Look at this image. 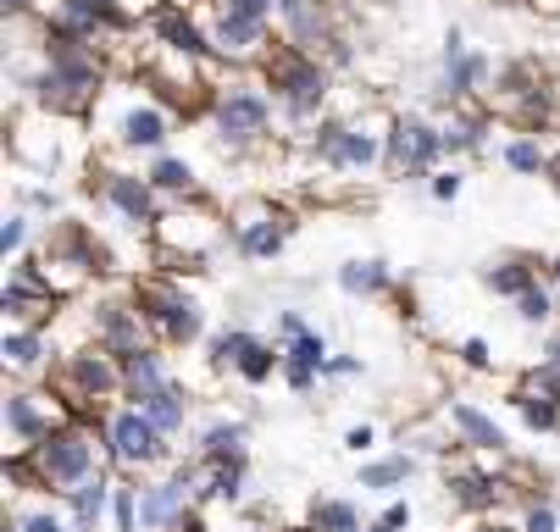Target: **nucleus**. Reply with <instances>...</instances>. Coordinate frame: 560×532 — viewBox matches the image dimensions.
<instances>
[{"instance_id": "nucleus-2", "label": "nucleus", "mask_w": 560, "mask_h": 532, "mask_svg": "<svg viewBox=\"0 0 560 532\" xmlns=\"http://www.w3.org/2000/svg\"><path fill=\"white\" fill-rule=\"evenodd\" d=\"M84 472H90V444L78 433L39 438V477L45 483H84Z\"/></svg>"}, {"instance_id": "nucleus-5", "label": "nucleus", "mask_w": 560, "mask_h": 532, "mask_svg": "<svg viewBox=\"0 0 560 532\" xmlns=\"http://www.w3.org/2000/svg\"><path fill=\"white\" fill-rule=\"evenodd\" d=\"M184 499H189V472H178V483H162L155 494H144L139 499V521L155 527V532H167L184 516Z\"/></svg>"}, {"instance_id": "nucleus-27", "label": "nucleus", "mask_w": 560, "mask_h": 532, "mask_svg": "<svg viewBox=\"0 0 560 532\" xmlns=\"http://www.w3.org/2000/svg\"><path fill=\"white\" fill-rule=\"evenodd\" d=\"M250 344H256V339H245V333H222V339H217V360H245Z\"/></svg>"}, {"instance_id": "nucleus-37", "label": "nucleus", "mask_w": 560, "mask_h": 532, "mask_svg": "<svg viewBox=\"0 0 560 532\" xmlns=\"http://www.w3.org/2000/svg\"><path fill=\"white\" fill-rule=\"evenodd\" d=\"M167 7H178V0H167Z\"/></svg>"}, {"instance_id": "nucleus-31", "label": "nucleus", "mask_w": 560, "mask_h": 532, "mask_svg": "<svg viewBox=\"0 0 560 532\" xmlns=\"http://www.w3.org/2000/svg\"><path fill=\"white\" fill-rule=\"evenodd\" d=\"M0 245H7V250H18V245H23V216H12L7 227H0Z\"/></svg>"}, {"instance_id": "nucleus-1", "label": "nucleus", "mask_w": 560, "mask_h": 532, "mask_svg": "<svg viewBox=\"0 0 560 532\" xmlns=\"http://www.w3.org/2000/svg\"><path fill=\"white\" fill-rule=\"evenodd\" d=\"M272 90L305 117V111H316V101H323V72H316V61L300 56V50H278L272 56Z\"/></svg>"}, {"instance_id": "nucleus-28", "label": "nucleus", "mask_w": 560, "mask_h": 532, "mask_svg": "<svg viewBox=\"0 0 560 532\" xmlns=\"http://www.w3.org/2000/svg\"><path fill=\"white\" fill-rule=\"evenodd\" d=\"M206 494H217V499H233V494H238V466H217Z\"/></svg>"}, {"instance_id": "nucleus-17", "label": "nucleus", "mask_w": 560, "mask_h": 532, "mask_svg": "<svg viewBox=\"0 0 560 532\" xmlns=\"http://www.w3.org/2000/svg\"><path fill=\"white\" fill-rule=\"evenodd\" d=\"M311 521H316V532H355V510H350V505H334V499L316 505Z\"/></svg>"}, {"instance_id": "nucleus-6", "label": "nucleus", "mask_w": 560, "mask_h": 532, "mask_svg": "<svg viewBox=\"0 0 560 532\" xmlns=\"http://www.w3.org/2000/svg\"><path fill=\"white\" fill-rule=\"evenodd\" d=\"M217 122H222V133H233V139H250V133L267 128V101H261V95H228V101L217 106Z\"/></svg>"}, {"instance_id": "nucleus-30", "label": "nucleus", "mask_w": 560, "mask_h": 532, "mask_svg": "<svg viewBox=\"0 0 560 532\" xmlns=\"http://www.w3.org/2000/svg\"><path fill=\"white\" fill-rule=\"evenodd\" d=\"M494 288L500 294H527V272L522 267H505V272H494Z\"/></svg>"}, {"instance_id": "nucleus-9", "label": "nucleus", "mask_w": 560, "mask_h": 532, "mask_svg": "<svg viewBox=\"0 0 560 532\" xmlns=\"http://www.w3.org/2000/svg\"><path fill=\"white\" fill-rule=\"evenodd\" d=\"M316 371H323V339L300 333V339H294V350H289V383H294V389H305Z\"/></svg>"}, {"instance_id": "nucleus-10", "label": "nucleus", "mask_w": 560, "mask_h": 532, "mask_svg": "<svg viewBox=\"0 0 560 532\" xmlns=\"http://www.w3.org/2000/svg\"><path fill=\"white\" fill-rule=\"evenodd\" d=\"M122 377H128V389L139 394V405H144V400H155V394L167 389V383H162V366H155V355H144V350H139V355H128V371H122Z\"/></svg>"}, {"instance_id": "nucleus-21", "label": "nucleus", "mask_w": 560, "mask_h": 532, "mask_svg": "<svg viewBox=\"0 0 560 532\" xmlns=\"http://www.w3.org/2000/svg\"><path fill=\"white\" fill-rule=\"evenodd\" d=\"M238 438H245L238 427H211V433H206V454H211V461H222V454H238Z\"/></svg>"}, {"instance_id": "nucleus-23", "label": "nucleus", "mask_w": 560, "mask_h": 532, "mask_svg": "<svg viewBox=\"0 0 560 532\" xmlns=\"http://www.w3.org/2000/svg\"><path fill=\"white\" fill-rule=\"evenodd\" d=\"M505 162H511L516 173H538V167H544V156H538V144H533V139H516V144L505 150Z\"/></svg>"}, {"instance_id": "nucleus-8", "label": "nucleus", "mask_w": 560, "mask_h": 532, "mask_svg": "<svg viewBox=\"0 0 560 532\" xmlns=\"http://www.w3.org/2000/svg\"><path fill=\"white\" fill-rule=\"evenodd\" d=\"M106 200H112L122 216H133V222H139V216H150V189H144L139 178L112 173V178H106Z\"/></svg>"}, {"instance_id": "nucleus-25", "label": "nucleus", "mask_w": 560, "mask_h": 532, "mask_svg": "<svg viewBox=\"0 0 560 532\" xmlns=\"http://www.w3.org/2000/svg\"><path fill=\"white\" fill-rule=\"evenodd\" d=\"M155 184H162V189H189L195 173H189L184 162H162V167H155Z\"/></svg>"}, {"instance_id": "nucleus-14", "label": "nucleus", "mask_w": 560, "mask_h": 532, "mask_svg": "<svg viewBox=\"0 0 560 532\" xmlns=\"http://www.w3.org/2000/svg\"><path fill=\"white\" fill-rule=\"evenodd\" d=\"M144 416L162 427V433H173V427H184V394H173V389H162L155 400H144Z\"/></svg>"}, {"instance_id": "nucleus-24", "label": "nucleus", "mask_w": 560, "mask_h": 532, "mask_svg": "<svg viewBox=\"0 0 560 532\" xmlns=\"http://www.w3.org/2000/svg\"><path fill=\"white\" fill-rule=\"evenodd\" d=\"M272 360H278V355H272L267 344H250V350H245V360H238V366H245V377H250V383H261V377L272 371Z\"/></svg>"}, {"instance_id": "nucleus-16", "label": "nucleus", "mask_w": 560, "mask_h": 532, "mask_svg": "<svg viewBox=\"0 0 560 532\" xmlns=\"http://www.w3.org/2000/svg\"><path fill=\"white\" fill-rule=\"evenodd\" d=\"M283 17H289V28H294L300 39H316V28H323V17H316L311 0H283Z\"/></svg>"}, {"instance_id": "nucleus-29", "label": "nucleus", "mask_w": 560, "mask_h": 532, "mask_svg": "<svg viewBox=\"0 0 560 532\" xmlns=\"http://www.w3.org/2000/svg\"><path fill=\"white\" fill-rule=\"evenodd\" d=\"M522 317H527V322H544V317H549V294H544V288H527V294H522Z\"/></svg>"}, {"instance_id": "nucleus-13", "label": "nucleus", "mask_w": 560, "mask_h": 532, "mask_svg": "<svg viewBox=\"0 0 560 532\" xmlns=\"http://www.w3.org/2000/svg\"><path fill=\"white\" fill-rule=\"evenodd\" d=\"M162 133H167L162 111H128L122 117V139L128 144H162Z\"/></svg>"}, {"instance_id": "nucleus-36", "label": "nucleus", "mask_w": 560, "mask_h": 532, "mask_svg": "<svg viewBox=\"0 0 560 532\" xmlns=\"http://www.w3.org/2000/svg\"><path fill=\"white\" fill-rule=\"evenodd\" d=\"M549 355H555V366H560V344H555V350H549Z\"/></svg>"}, {"instance_id": "nucleus-11", "label": "nucleus", "mask_w": 560, "mask_h": 532, "mask_svg": "<svg viewBox=\"0 0 560 532\" xmlns=\"http://www.w3.org/2000/svg\"><path fill=\"white\" fill-rule=\"evenodd\" d=\"M455 427H460L477 449H500V444H505V438H500V427H494L489 416H477L471 405H455Z\"/></svg>"}, {"instance_id": "nucleus-34", "label": "nucleus", "mask_w": 560, "mask_h": 532, "mask_svg": "<svg viewBox=\"0 0 560 532\" xmlns=\"http://www.w3.org/2000/svg\"><path fill=\"white\" fill-rule=\"evenodd\" d=\"M455 189H460V178H455V173H450V178H439V184H433V194H439V200H450V194H455Z\"/></svg>"}, {"instance_id": "nucleus-18", "label": "nucleus", "mask_w": 560, "mask_h": 532, "mask_svg": "<svg viewBox=\"0 0 560 532\" xmlns=\"http://www.w3.org/2000/svg\"><path fill=\"white\" fill-rule=\"evenodd\" d=\"M7 416H12L18 438H45V422H39V411L28 400H7Z\"/></svg>"}, {"instance_id": "nucleus-35", "label": "nucleus", "mask_w": 560, "mask_h": 532, "mask_svg": "<svg viewBox=\"0 0 560 532\" xmlns=\"http://www.w3.org/2000/svg\"><path fill=\"white\" fill-rule=\"evenodd\" d=\"M366 532H394V527H388V521H377V527H366Z\"/></svg>"}, {"instance_id": "nucleus-32", "label": "nucleus", "mask_w": 560, "mask_h": 532, "mask_svg": "<svg viewBox=\"0 0 560 532\" xmlns=\"http://www.w3.org/2000/svg\"><path fill=\"white\" fill-rule=\"evenodd\" d=\"M23 532H61V521L39 510V516H28V521H23Z\"/></svg>"}, {"instance_id": "nucleus-7", "label": "nucleus", "mask_w": 560, "mask_h": 532, "mask_svg": "<svg viewBox=\"0 0 560 532\" xmlns=\"http://www.w3.org/2000/svg\"><path fill=\"white\" fill-rule=\"evenodd\" d=\"M261 34H267V17H250V12H222V23H217V39H222V50H233V56H245V50H256L261 45Z\"/></svg>"}, {"instance_id": "nucleus-3", "label": "nucleus", "mask_w": 560, "mask_h": 532, "mask_svg": "<svg viewBox=\"0 0 560 532\" xmlns=\"http://www.w3.org/2000/svg\"><path fill=\"white\" fill-rule=\"evenodd\" d=\"M439 150H444V133H433L428 122H399L394 139H388V162H394L399 173H422Z\"/></svg>"}, {"instance_id": "nucleus-22", "label": "nucleus", "mask_w": 560, "mask_h": 532, "mask_svg": "<svg viewBox=\"0 0 560 532\" xmlns=\"http://www.w3.org/2000/svg\"><path fill=\"white\" fill-rule=\"evenodd\" d=\"M406 472H411V461H383V466H366L361 483H366V488H388V483H399Z\"/></svg>"}, {"instance_id": "nucleus-20", "label": "nucleus", "mask_w": 560, "mask_h": 532, "mask_svg": "<svg viewBox=\"0 0 560 532\" xmlns=\"http://www.w3.org/2000/svg\"><path fill=\"white\" fill-rule=\"evenodd\" d=\"M339 283H345L350 294H366V288H377V283H383V272H377L372 261H366V267L355 261V267H345V272H339Z\"/></svg>"}, {"instance_id": "nucleus-33", "label": "nucleus", "mask_w": 560, "mask_h": 532, "mask_svg": "<svg viewBox=\"0 0 560 532\" xmlns=\"http://www.w3.org/2000/svg\"><path fill=\"white\" fill-rule=\"evenodd\" d=\"M527 532H555V516H549V510H533V516H527Z\"/></svg>"}, {"instance_id": "nucleus-26", "label": "nucleus", "mask_w": 560, "mask_h": 532, "mask_svg": "<svg viewBox=\"0 0 560 532\" xmlns=\"http://www.w3.org/2000/svg\"><path fill=\"white\" fill-rule=\"evenodd\" d=\"M7 355H12L18 366H34V360H39V339H34V333H18V339H7Z\"/></svg>"}, {"instance_id": "nucleus-15", "label": "nucleus", "mask_w": 560, "mask_h": 532, "mask_svg": "<svg viewBox=\"0 0 560 532\" xmlns=\"http://www.w3.org/2000/svg\"><path fill=\"white\" fill-rule=\"evenodd\" d=\"M72 505H78V527H95V516L106 505V483L101 477H84V483L72 488Z\"/></svg>"}, {"instance_id": "nucleus-19", "label": "nucleus", "mask_w": 560, "mask_h": 532, "mask_svg": "<svg viewBox=\"0 0 560 532\" xmlns=\"http://www.w3.org/2000/svg\"><path fill=\"white\" fill-rule=\"evenodd\" d=\"M278 245H283V227H272V222L245 227V250H250V256H272Z\"/></svg>"}, {"instance_id": "nucleus-4", "label": "nucleus", "mask_w": 560, "mask_h": 532, "mask_svg": "<svg viewBox=\"0 0 560 532\" xmlns=\"http://www.w3.org/2000/svg\"><path fill=\"white\" fill-rule=\"evenodd\" d=\"M112 449H117V461H155V454H162V427L150 416H117Z\"/></svg>"}, {"instance_id": "nucleus-12", "label": "nucleus", "mask_w": 560, "mask_h": 532, "mask_svg": "<svg viewBox=\"0 0 560 532\" xmlns=\"http://www.w3.org/2000/svg\"><path fill=\"white\" fill-rule=\"evenodd\" d=\"M155 23H162V34H167V45H173V50H184V56L206 50V45H200V34H195V23H184V12H178V7H162V17H155Z\"/></svg>"}]
</instances>
